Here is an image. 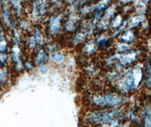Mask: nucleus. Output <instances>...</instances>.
Masks as SVG:
<instances>
[{
    "label": "nucleus",
    "mask_w": 151,
    "mask_h": 127,
    "mask_svg": "<svg viewBox=\"0 0 151 127\" xmlns=\"http://www.w3.org/2000/svg\"><path fill=\"white\" fill-rule=\"evenodd\" d=\"M118 110L101 111L92 113L87 118V120L91 123H101L109 120L118 113Z\"/></svg>",
    "instance_id": "1"
},
{
    "label": "nucleus",
    "mask_w": 151,
    "mask_h": 127,
    "mask_svg": "<svg viewBox=\"0 0 151 127\" xmlns=\"http://www.w3.org/2000/svg\"><path fill=\"white\" fill-rule=\"evenodd\" d=\"M122 100L120 98L112 95L97 97L94 100V102L96 105L102 106H114L119 103Z\"/></svg>",
    "instance_id": "2"
},
{
    "label": "nucleus",
    "mask_w": 151,
    "mask_h": 127,
    "mask_svg": "<svg viewBox=\"0 0 151 127\" xmlns=\"http://www.w3.org/2000/svg\"><path fill=\"white\" fill-rule=\"evenodd\" d=\"M119 123L117 121H110L108 123L104 125L101 127H119Z\"/></svg>",
    "instance_id": "3"
},
{
    "label": "nucleus",
    "mask_w": 151,
    "mask_h": 127,
    "mask_svg": "<svg viewBox=\"0 0 151 127\" xmlns=\"http://www.w3.org/2000/svg\"><path fill=\"white\" fill-rule=\"evenodd\" d=\"M53 59L55 60V61H60L62 60L63 58V56H62V54L60 52H58L57 53L55 54L53 56Z\"/></svg>",
    "instance_id": "4"
},
{
    "label": "nucleus",
    "mask_w": 151,
    "mask_h": 127,
    "mask_svg": "<svg viewBox=\"0 0 151 127\" xmlns=\"http://www.w3.org/2000/svg\"><path fill=\"white\" fill-rule=\"evenodd\" d=\"M40 70L42 72H46L48 71V68L47 66H41L40 68Z\"/></svg>",
    "instance_id": "5"
}]
</instances>
